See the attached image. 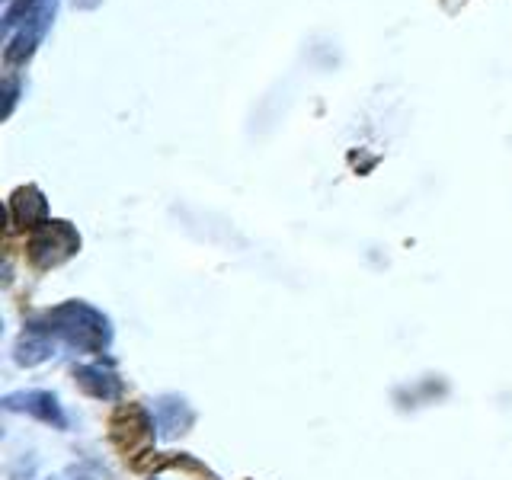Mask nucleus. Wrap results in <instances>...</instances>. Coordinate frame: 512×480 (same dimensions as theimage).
Here are the masks:
<instances>
[{
  "instance_id": "f257e3e1",
  "label": "nucleus",
  "mask_w": 512,
  "mask_h": 480,
  "mask_svg": "<svg viewBox=\"0 0 512 480\" xmlns=\"http://www.w3.org/2000/svg\"><path fill=\"white\" fill-rule=\"evenodd\" d=\"M48 336H61L64 343L80 352H103L112 340V327L106 314L90 308L87 301H64L45 314L42 324H32Z\"/></svg>"
},
{
  "instance_id": "f03ea898",
  "label": "nucleus",
  "mask_w": 512,
  "mask_h": 480,
  "mask_svg": "<svg viewBox=\"0 0 512 480\" xmlns=\"http://www.w3.org/2000/svg\"><path fill=\"white\" fill-rule=\"evenodd\" d=\"M77 250H80V234L68 221H45L42 228L32 231L29 240V260L39 269H55L64 260H71Z\"/></svg>"
},
{
  "instance_id": "7ed1b4c3",
  "label": "nucleus",
  "mask_w": 512,
  "mask_h": 480,
  "mask_svg": "<svg viewBox=\"0 0 512 480\" xmlns=\"http://www.w3.org/2000/svg\"><path fill=\"white\" fill-rule=\"evenodd\" d=\"M55 10H58V0H39L36 7L26 13V20L20 23V32L10 39L7 45V61L16 64V61H26L32 52H36V45L42 42L45 29L52 26L55 20Z\"/></svg>"
},
{
  "instance_id": "20e7f679",
  "label": "nucleus",
  "mask_w": 512,
  "mask_h": 480,
  "mask_svg": "<svg viewBox=\"0 0 512 480\" xmlns=\"http://www.w3.org/2000/svg\"><path fill=\"white\" fill-rule=\"evenodd\" d=\"M4 410L10 413H32L39 416L42 423H52L58 429L68 426V420H64V410L58 404L55 394L48 391H23V394H7L4 397Z\"/></svg>"
},
{
  "instance_id": "39448f33",
  "label": "nucleus",
  "mask_w": 512,
  "mask_h": 480,
  "mask_svg": "<svg viewBox=\"0 0 512 480\" xmlns=\"http://www.w3.org/2000/svg\"><path fill=\"white\" fill-rule=\"evenodd\" d=\"M10 215L20 228H42V224L48 221V202L36 186H23V189L13 192Z\"/></svg>"
},
{
  "instance_id": "423d86ee",
  "label": "nucleus",
  "mask_w": 512,
  "mask_h": 480,
  "mask_svg": "<svg viewBox=\"0 0 512 480\" xmlns=\"http://www.w3.org/2000/svg\"><path fill=\"white\" fill-rule=\"evenodd\" d=\"M74 378H77L80 388H84L96 400H119V394H122V381H119L116 372H112V368H103V365H77L74 368Z\"/></svg>"
},
{
  "instance_id": "0eeeda50",
  "label": "nucleus",
  "mask_w": 512,
  "mask_h": 480,
  "mask_svg": "<svg viewBox=\"0 0 512 480\" xmlns=\"http://www.w3.org/2000/svg\"><path fill=\"white\" fill-rule=\"evenodd\" d=\"M55 356V343H52V336H48L45 330L39 327H29L20 340H16V362L20 365H39L45 359H52Z\"/></svg>"
},
{
  "instance_id": "6e6552de",
  "label": "nucleus",
  "mask_w": 512,
  "mask_h": 480,
  "mask_svg": "<svg viewBox=\"0 0 512 480\" xmlns=\"http://www.w3.org/2000/svg\"><path fill=\"white\" fill-rule=\"evenodd\" d=\"M189 423H192V410L183 404L180 397H160L157 400V426L164 429V436L186 432Z\"/></svg>"
},
{
  "instance_id": "1a4fd4ad",
  "label": "nucleus",
  "mask_w": 512,
  "mask_h": 480,
  "mask_svg": "<svg viewBox=\"0 0 512 480\" xmlns=\"http://www.w3.org/2000/svg\"><path fill=\"white\" fill-rule=\"evenodd\" d=\"M36 4H39V0H16V4H10L7 13H4V29L10 32V29L20 26V23L26 20V13H29L32 7H36Z\"/></svg>"
},
{
  "instance_id": "9d476101",
  "label": "nucleus",
  "mask_w": 512,
  "mask_h": 480,
  "mask_svg": "<svg viewBox=\"0 0 512 480\" xmlns=\"http://www.w3.org/2000/svg\"><path fill=\"white\" fill-rule=\"evenodd\" d=\"M16 96H20V84H16L13 77H7L4 80V119L13 112V106H16Z\"/></svg>"
},
{
  "instance_id": "9b49d317",
  "label": "nucleus",
  "mask_w": 512,
  "mask_h": 480,
  "mask_svg": "<svg viewBox=\"0 0 512 480\" xmlns=\"http://www.w3.org/2000/svg\"><path fill=\"white\" fill-rule=\"evenodd\" d=\"M48 480H58V477H48Z\"/></svg>"
}]
</instances>
